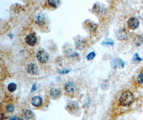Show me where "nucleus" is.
<instances>
[{
    "label": "nucleus",
    "instance_id": "nucleus-11",
    "mask_svg": "<svg viewBox=\"0 0 143 120\" xmlns=\"http://www.w3.org/2000/svg\"><path fill=\"white\" fill-rule=\"evenodd\" d=\"M17 89V85L14 83H11L8 86V89L10 92H13Z\"/></svg>",
    "mask_w": 143,
    "mask_h": 120
},
{
    "label": "nucleus",
    "instance_id": "nucleus-13",
    "mask_svg": "<svg viewBox=\"0 0 143 120\" xmlns=\"http://www.w3.org/2000/svg\"><path fill=\"white\" fill-rule=\"evenodd\" d=\"M49 4L52 6V7H56L58 4L60 3L59 1H54V0H49V1H48Z\"/></svg>",
    "mask_w": 143,
    "mask_h": 120
},
{
    "label": "nucleus",
    "instance_id": "nucleus-3",
    "mask_svg": "<svg viewBox=\"0 0 143 120\" xmlns=\"http://www.w3.org/2000/svg\"><path fill=\"white\" fill-rule=\"evenodd\" d=\"M139 21L136 18H130L128 22V26L131 29H134L137 28L139 26Z\"/></svg>",
    "mask_w": 143,
    "mask_h": 120
},
{
    "label": "nucleus",
    "instance_id": "nucleus-17",
    "mask_svg": "<svg viewBox=\"0 0 143 120\" xmlns=\"http://www.w3.org/2000/svg\"><path fill=\"white\" fill-rule=\"evenodd\" d=\"M9 120H23V119L22 118L19 117H17V116H12L9 118Z\"/></svg>",
    "mask_w": 143,
    "mask_h": 120
},
{
    "label": "nucleus",
    "instance_id": "nucleus-2",
    "mask_svg": "<svg viewBox=\"0 0 143 120\" xmlns=\"http://www.w3.org/2000/svg\"><path fill=\"white\" fill-rule=\"evenodd\" d=\"M38 60L41 63H46L49 60V55L44 51H39L37 54Z\"/></svg>",
    "mask_w": 143,
    "mask_h": 120
},
{
    "label": "nucleus",
    "instance_id": "nucleus-10",
    "mask_svg": "<svg viewBox=\"0 0 143 120\" xmlns=\"http://www.w3.org/2000/svg\"><path fill=\"white\" fill-rule=\"evenodd\" d=\"M137 82L140 85H143V70L138 74L137 77Z\"/></svg>",
    "mask_w": 143,
    "mask_h": 120
},
{
    "label": "nucleus",
    "instance_id": "nucleus-18",
    "mask_svg": "<svg viewBox=\"0 0 143 120\" xmlns=\"http://www.w3.org/2000/svg\"><path fill=\"white\" fill-rule=\"evenodd\" d=\"M36 89H37V86H36V85L34 84V85H33V86L32 88V89H31V92H33V91H34Z\"/></svg>",
    "mask_w": 143,
    "mask_h": 120
},
{
    "label": "nucleus",
    "instance_id": "nucleus-21",
    "mask_svg": "<svg viewBox=\"0 0 143 120\" xmlns=\"http://www.w3.org/2000/svg\"><path fill=\"white\" fill-rule=\"evenodd\" d=\"M142 16H143V13H142Z\"/></svg>",
    "mask_w": 143,
    "mask_h": 120
},
{
    "label": "nucleus",
    "instance_id": "nucleus-9",
    "mask_svg": "<svg viewBox=\"0 0 143 120\" xmlns=\"http://www.w3.org/2000/svg\"><path fill=\"white\" fill-rule=\"evenodd\" d=\"M50 94L52 96V97H53L54 98H58V97H59L61 95V92L58 89L53 88V89H51V90L50 91Z\"/></svg>",
    "mask_w": 143,
    "mask_h": 120
},
{
    "label": "nucleus",
    "instance_id": "nucleus-5",
    "mask_svg": "<svg viewBox=\"0 0 143 120\" xmlns=\"http://www.w3.org/2000/svg\"><path fill=\"white\" fill-rule=\"evenodd\" d=\"M25 41L28 45L30 46H34L37 43V39L34 35L32 34H30L26 36L25 38Z\"/></svg>",
    "mask_w": 143,
    "mask_h": 120
},
{
    "label": "nucleus",
    "instance_id": "nucleus-14",
    "mask_svg": "<svg viewBox=\"0 0 143 120\" xmlns=\"http://www.w3.org/2000/svg\"><path fill=\"white\" fill-rule=\"evenodd\" d=\"M6 110L7 111L11 112V113H12V112H13L15 110V107H14L13 105H10V104H9V105H8L6 106Z\"/></svg>",
    "mask_w": 143,
    "mask_h": 120
},
{
    "label": "nucleus",
    "instance_id": "nucleus-1",
    "mask_svg": "<svg viewBox=\"0 0 143 120\" xmlns=\"http://www.w3.org/2000/svg\"><path fill=\"white\" fill-rule=\"evenodd\" d=\"M134 100L133 93L130 91L123 92L120 98V102L123 106L128 107L131 106Z\"/></svg>",
    "mask_w": 143,
    "mask_h": 120
},
{
    "label": "nucleus",
    "instance_id": "nucleus-20",
    "mask_svg": "<svg viewBox=\"0 0 143 120\" xmlns=\"http://www.w3.org/2000/svg\"><path fill=\"white\" fill-rule=\"evenodd\" d=\"M103 44H113V42H112V41H110V42H109V41H105V42H103L102 43Z\"/></svg>",
    "mask_w": 143,
    "mask_h": 120
},
{
    "label": "nucleus",
    "instance_id": "nucleus-19",
    "mask_svg": "<svg viewBox=\"0 0 143 120\" xmlns=\"http://www.w3.org/2000/svg\"><path fill=\"white\" fill-rule=\"evenodd\" d=\"M70 70H62L61 71H60V73H62V74H66V73H68V72H69Z\"/></svg>",
    "mask_w": 143,
    "mask_h": 120
},
{
    "label": "nucleus",
    "instance_id": "nucleus-16",
    "mask_svg": "<svg viewBox=\"0 0 143 120\" xmlns=\"http://www.w3.org/2000/svg\"><path fill=\"white\" fill-rule=\"evenodd\" d=\"M137 55H138V54H136V55H135V56L134 57L133 59V62H138L140 60H141V59H139V58L138 57V56H137Z\"/></svg>",
    "mask_w": 143,
    "mask_h": 120
},
{
    "label": "nucleus",
    "instance_id": "nucleus-4",
    "mask_svg": "<svg viewBox=\"0 0 143 120\" xmlns=\"http://www.w3.org/2000/svg\"><path fill=\"white\" fill-rule=\"evenodd\" d=\"M76 89V85L73 82H68L65 85V90L68 93H73Z\"/></svg>",
    "mask_w": 143,
    "mask_h": 120
},
{
    "label": "nucleus",
    "instance_id": "nucleus-12",
    "mask_svg": "<svg viewBox=\"0 0 143 120\" xmlns=\"http://www.w3.org/2000/svg\"><path fill=\"white\" fill-rule=\"evenodd\" d=\"M24 115L26 118L30 119L33 116V113L32 111L30 110H26L24 112Z\"/></svg>",
    "mask_w": 143,
    "mask_h": 120
},
{
    "label": "nucleus",
    "instance_id": "nucleus-7",
    "mask_svg": "<svg viewBox=\"0 0 143 120\" xmlns=\"http://www.w3.org/2000/svg\"><path fill=\"white\" fill-rule=\"evenodd\" d=\"M31 103L34 106L39 107L40 106L42 103V98L39 96H35L32 99Z\"/></svg>",
    "mask_w": 143,
    "mask_h": 120
},
{
    "label": "nucleus",
    "instance_id": "nucleus-15",
    "mask_svg": "<svg viewBox=\"0 0 143 120\" xmlns=\"http://www.w3.org/2000/svg\"><path fill=\"white\" fill-rule=\"evenodd\" d=\"M95 55V53L94 52H91L90 53H89L88 55H87V57L86 58H87V60H92L94 58Z\"/></svg>",
    "mask_w": 143,
    "mask_h": 120
},
{
    "label": "nucleus",
    "instance_id": "nucleus-6",
    "mask_svg": "<svg viewBox=\"0 0 143 120\" xmlns=\"http://www.w3.org/2000/svg\"><path fill=\"white\" fill-rule=\"evenodd\" d=\"M27 71L28 73L31 74H32V75L37 74L38 72V67L34 63H31L28 66Z\"/></svg>",
    "mask_w": 143,
    "mask_h": 120
},
{
    "label": "nucleus",
    "instance_id": "nucleus-8",
    "mask_svg": "<svg viewBox=\"0 0 143 120\" xmlns=\"http://www.w3.org/2000/svg\"><path fill=\"white\" fill-rule=\"evenodd\" d=\"M34 21L36 23L39 25H41L45 22V18L43 14H39L35 17Z\"/></svg>",
    "mask_w": 143,
    "mask_h": 120
}]
</instances>
